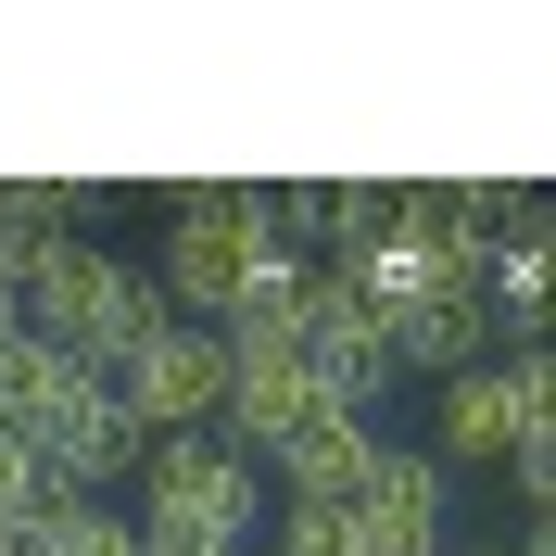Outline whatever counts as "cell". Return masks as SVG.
Masks as SVG:
<instances>
[{"mask_svg": "<svg viewBox=\"0 0 556 556\" xmlns=\"http://www.w3.org/2000/svg\"><path fill=\"white\" fill-rule=\"evenodd\" d=\"M102 380H114V405L139 417V443H152V430H215V405H228V342H215L203 316H152Z\"/></svg>", "mask_w": 556, "mask_h": 556, "instance_id": "obj_6", "label": "cell"}, {"mask_svg": "<svg viewBox=\"0 0 556 556\" xmlns=\"http://www.w3.org/2000/svg\"><path fill=\"white\" fill-rule=\"evenodd\" d=\"M152 316H165L152 266H127V253H102V241H51L26 266V291H13V329L51 342V354H76V367H114Z\"/></svg>", "mask_w": 556, "mask_h": 556, "instance_id": "obj_2", "label": "cell"}, {"mask_svg": "<svg viewBox=\"0 0 556 556\" xmlns=\"http://www.w3.org/2000/svg\"><path fill=\"white\" fill-rule=\"evenodd\" d=\"M380 342H392V367L455 380V367H481V354H493V304H481V291H430V304L380 316Z\"/></svg>", "mask_w": 556, "mask_h": 556, "instance_id": "obj_8", "label": "cell"}, {"mask_svg": "<svg viewBox=\"0 0 556 556\" xmlns=\"http://www.w3.org/2000/svg\"><path fill=\"white\" fill-rule=\"evenodd\" d=\"M38 506H51V481H38V455L13 443V430H0V531H26Z\"/></svg>", "mask_w": 556, "mask_h": 556, "instance_id": "obj_11", "label": "cell"}, {"mask_svg": "<svg viewBox=\"0 0 556 556\" xmlns=\"http://www.w3.org/2000/svg\"><path fill=\"white\" fill-rule=\"evenodd\" d=\"M127 481H139L127 531H177V544H215V556H241L253 519H266V468H253L228 430H152Z\"/></svg>", "mask_w": 556, "mask_h": 556, "instance_id": "obj_3", "label": "cell"}, {"mask_svg": "<svg viewBox=\"0 0 556 556\" xmlns=\"http://www.w3.org/2000/svg\"><path fill=\"white\" fill-rule=\"evenodd\" d=\"M13 443L38 455V481H51V493L102 506V493L139 468V417L114 405V380H102V367H76V354H51V342H38V392H26V417H13Z\"/></svg>", "mask_w": 556, "mask_h": 556, "instance_id": "obj_4", "label": "cell"}, {"mask_svg": "<svg viewBox=\"0 0 556 556\" xmlns=\"http://www.w3.org/2000/svg\"><path fill=\"white\" fill-rule=\"evenodd\" d=\"M0 556H139V531L114 519V506H76V493H51V506H38V519L13 531Z\"/></svg>", "mask_w": 556, "mask_h": 556, "instance_id": "obj_10", "label": "cell"}, {"mask_svg": "<svg viewBox=\"0 0 556 556\" xmlns=\"http://www.w3.org/2000/svg\"><path fill=\"white\" fill-rule=\"evenodd\" d=\"M367 455H380V417H329V430H304L278 455V481H291V506H342L367 481Z\"/></svg>", "mask_w": 556, "mask_h": 556, "instance_id": "obj_9", "label": "cell"}, {"mask_svg": "<svg viewBox=\"0 0 556 556\" xmlns=\"http://www.w3.org/2000/svg\"><path fill=\"white\" fill-rule=\"evenodd\" d=\"M0 544H13V531H0Z\"/></svg>", "mask_w": 556, "mask_h": 556, "instance_id": "obj_13", "label": "cell"}, {"mask_svg": "<svg viewBox=\"0 0 556 556\" xmlns=\"http://www.w3.org/2000/svg\"><path fill=\"white\" fill-rule=\"evenodd\" d=\"M342 519H354L367 556H443L455 544V468H430L417 443H380L367 481L342 493Z\"/></svg>", "mask_w": 556, "mask_h": 556, "instance_id": "obj_7", "label": "cell"}, {"mask_svg": "<svg viewBox=\"0 0 556 556\" xmlns=\"http://www.w3.org/2000/svg\"><path fill=\"white\" fill-rule=\"evenodd\" d=\"M506 481H519V506L544 519V506H556V443H519V455H506Z\"/></svg>", "mask_w": 556, "mask_h": 556, "instance_id": "obj_12", "label": "cell"}, {"mask_svg": "<svg viewBox=\"0 0 556 556\" xmlns=\"http://www.w3.org/2000/svg\"><path fill=\"white\" fill-rule=\"evenodd\" d=\"M519 443H556V354L544 342H493L481 367H455L443 405H430V468H493Z\"/></svg>", "mask_w": 556, "mask_h": 556, "instance_id": "obj_5", "label": "cell"}, {"mask_svg": "<svg viewBox=\"0 0 556 556\" xmlns=\"http://www.w3.org/2000/svg\"><path fill=\"white\" fill-rule=\"evenodd\" d=\"M278 278H304V253L266 228V190H241V177H190V190H165V316H203V329H228V316L253 304V291H278Z\"/></svg>", "mask_w": 556, "mask_h": 556, "instance_id": "obj_1", "label": "cell"}]
</instances>
